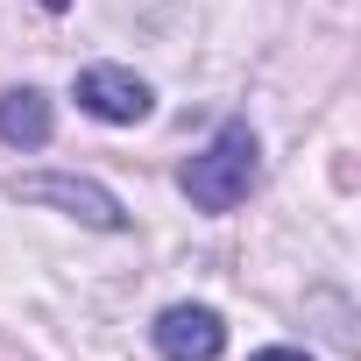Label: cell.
Returning <instances> with one entry per match:
<instances>
[{
	"label": "cell",
	"instance_id": "obj_7",
	"mask_svg": "<svg viewBox=\"0 0 361 361\" xmlns=\"http://www.w3.org/2000/svg\"><path fill=\"white\" fill-rule=\"evenodd\" d=\"M43 8H71V0H43Z\"/></svg>",
	"mask_w": 361,
	"mask_h": 361
},
{
	"label": "cell",
	"instance_id": "obj_2",
	"mask_svg": "<svg viewBox=\"0 0 361 361\" xmlns=\"http://www.w3.org/2000/svg\"><path fill=\"white\" fill-rule=\"evenodd\" d=\"M8 199H22V206H57V213H71V220L99 227V234H121V227H128V213H121V199H114L106 185H92V177H64V170L15 177Z\"/></svg>",
	"mask_w": 361,
	"mask_h": 361
},
{
	"label": "cell",
	"instance_id": "obj_4",
	"mask_svg": "<svg viewBox=\"0 0 361 361\" xmlns=\"http://www.w3.org/2000/svg\"><path fill=\"white\" fill-rule=\"evenodd\" d=\"M149 340H156L163 361H220V347H227V319H220L213 305H170V312H156Z\"/></svg>",
	"mask_w": 361,
	"mask_h": 361
},
{
	"label": "cell",
	"instance_id": "obj_1",
	"mask_svg": "<svg viewBox=\"0 0 361 361\" xmlns=\"http://www.w3.org/2000/svg\"><path fill=\"white\" fill-rule=\"evenodd\" d=\"M255 177H262V142L248 121H227L192 163H185V199L199 213H234L248 192H255Z\"/></svg>",
	"mask_w": 361,
	"mask_h": 361
},
{
	"label": "cell",
	"instance_id": "obj_6",
	"mask_svg": "<svg viewBox=\"0 0 361 361\" xmlns=\"http://www.w3.org/2000/svg\"><path fill=\"white\" fill-rule=\"evenodd\" d=\"M248 361H312L305 347H262V354H248Z\"/></svg>",
	"mask_w": 361,
	"mask_h": 361
},
{
	"label": "cell",
	"instance_id": "obj_5",
	"mask_svg": "<svg viewBox=\"0 0 361 361\" xmlns=\"http://www.w3.org/2000/svg\"><path fill=\"white\" fill-rule=\"evenodd\" d=\"M50 128H57L50 92H36V85H8V92H0V142H8V149H43Z\"/></svg>",
	"mask_w": 361,
	"mask_h": 361
},
{
	"label": "cell",
	"instance_id": "obj_3",
	"mask_svg": "<svg viewBox=\"0 0 361 361\" xmlns=\"http://www.w3.org/2000/svg\"><path fill=\"white\" fill-rule=\"evenodd\" d=\"M78 106H85L92 121H106V128H135V121H149L156 92H149V78H135L128 64H85V71H78Z\"/></svg>",
	"mask_w": 361,
	"mask_h": 361
}]
</instances>
